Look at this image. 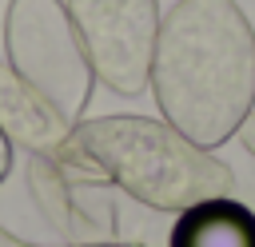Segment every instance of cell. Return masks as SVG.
<instances>
[{
    "label": "cell",
    "instance_id": "cell-1",
    "mask_svg": "<svg viewBox=\"0 0 255 247\" xmlns=\"http://www.w3.org/2000/svg\"><path fill=\"white\" fill-rule=\"evenodd\" d=\"M147 88L191 143H227L255 108V28L239 0H175L159 20Z\"/></svg>",
    "mask_w": 255,
    "mask_h": 247
},
{
    "label": "cell",
    "instance_id": "cell-2",
    "mask_svg": "<svg viewBox=\"0 0 255 247\" xmlns=\"http://www.w3.org/2000/svg\"><path fill=\"white\" fill-rule=\"evenodd\" d=\"M56 163L76 187H120L151 211L179 215L199 199L235 195V171L163 116L116 112L76 120Z\"/></svg>",
    "mask_w": 255,
    "mask_h": 247
},
{
    "label": "cell",
    "instance_id": "cell-3",
    "mask_svg": "<svg viewBox=\"0 0 255 247\" xmlns=\"http://www.w3.org/2000/svg\"><path fill=\"white\" fill-rule=\"evenodd\" d=\"M4 60L72 124L84 120L92 104L96 72L60 0H8Z\"/></svg>",
    "mask_w": 255,
    "mask_h": 247
},
{
    "label": "cell",
    "instance_id": "cell-4",
    "mask_svg": "<svg viewBox=\"0 0 255 247\" xmlns=\"http://www.w3.org/2000/svg\"><path fill=\"white\" fill-rule=\"evenodd\" d=\"M64 8L96 72V84L128 100L143 96L163 20L159 0H64Z\"/></svg>",
    "mask_w": 255,
    "mask_h": 247
},
{
    "label": "cell",
    "instance_id": "cell-5",
    "mask_svg": "<svg viewBox=\"0 0 255 247\" xmlns=\"http://www.w3.org/2000/svg\"><path fill=\"white\" fill-rule=\"evenodd\" d=\"M24 183H28L32 203L40 207L48 227L64 235V243H96V239H112L116 235V207L104 203L96 211L92 203H80L76 199V183L64 175V167L52 155L28 151Z\"/></svg>",
    "mask_w": 255,
    "mask_h": 247
},
{
    "label": "cell",
    "instance_id": "cell-6",
    "mask_svg": "<svg viewBox=\"0 0 255 247\" xmlns=\"http://www.w3.org/2000/svg\"><path fill=\"white\" fill-rule=\"evenodd\" d=\"M0 131L12 139V147L56 159L60 147L68 143L72 120L64 112H56L32 84H24L8 68V60H0Z\"/></svg>",
    "mask_w": 255,
    "mask_h": 247
},
{
    "label": "cell",
    "instance_id": "cell-7",
    "mask_svg": "<svg viewBox=\"0 0 255 247\" xmlns=\"http://www.w3.org/2000/svg\"><path fill=\"white\" fill-rule=\"evenodd\" d=\"M167 247H255V211L235 195H211L175 215Z\"/></svg>",
    "mask_w": 255,
    "mask_h": 247
},
{
    "label": "cell",
    "instance_id": "cell-8",
    "mask_svg": "<svg viewBox=\"0 0 255 247\" xmlns=\"http://www.w3.org/2000/svg\"><path fill=\"white\" fill-rule=\"evenodd\" d=\"M235 135H239V143H243V151H247V155L255 159V108H251V116H247V120L239 124V131H235Z\"/></svg>",
    "mask_w": 255,
    "mask_h": 247
},
{
    "label": "cell",
    "instance_id": "cell-9",
    "mask_svg": "<svg viewBox=\"0 0 255 247\" xmlns=\"http://www.w3.org/2000/svg\"><path fill=\"white\" fill-rule=\"evenodd\" d=\"M8 171H12V139L0 131V183L8 179Z\"/></svg>",
    "mask_w": 255,
    "mask_h": 247
},
{
    "label": "cell",
    "instance_id": "cell-10",
    "mask_svg": "<svg viewBox=\"0 0 255 247\" xmlns=\"http://www.w3.org/2000/svg\"><path fill=\"white\" fill-rule=\"evenodd\" d=\"M0 247H40V243H28V239H20V235H12L8 227H0Z\"/></svg>",
    "mask_w": 255,
    "mask_h": 247
}]
</instances>
